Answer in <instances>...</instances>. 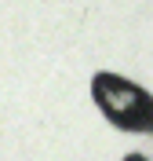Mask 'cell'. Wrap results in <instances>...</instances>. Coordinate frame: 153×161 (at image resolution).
I'll return each mask as SVG.
<instances>
[{
	"mask_svg": "<svg viewBox=\"0 0 153 161\" xmlns=\"http://www.w3.org/2000/svg\"><path fill=\"white\" fill-rule=\"evenodd\" d=\"M124 161H146V158H142V154H128Z\"/></svg>",
	"mask_w": 153,
	"mask_h": 161,
	"instance_id": "obj_2",
	"label": "cell"
},
{
	"mask_svg": "<svg viewBox=\"0 0 153 161\" xmlns=\"http://www.w3.org/2000/svg\"><path fill=\"white\" fill-rule=\"evenodd\" d=\"M91 95L99 103V110L106 114V121H113L124 132H146L153 121V106L139 84L117 77V73H99L91 80Z\"/></svg>",
	"mask_w": 153,
	"mask_h": 161,
	"instance_id": "obj_1",
	"label": "cell"
}]
</instances>
